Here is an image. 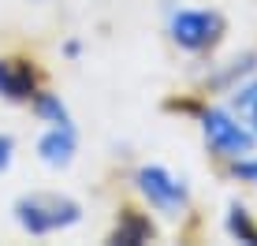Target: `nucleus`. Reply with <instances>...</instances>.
<instances>
[{
	"instance_id": "f257e3e1",
	"label": "nucleus",
	"mask_w": 257,
	"mask_h": 246,
	"mask_svg": "<svg viewBox=\"0 0 257 246\" xmlns=\"http://www.w3.org/2000/svg\"><path fill=\"white\" fill-rule=\"evenodd\" d=\"M12 213L26 235H52L82 220V205L67 194H52V190H34V194L15 198Z\"/></svg>"
},
{
	"instance_id": "f03ea898",
	"label": "nucleus",
	"mask_w": 257,
	"mask_h": 246,
	"mask_svg": "<svg viewBox=\"0 0 257 246\" xmlns=\"http://www.w3.org/2000/svg\"><path fill=\"white\" fill-rule=\"evenodd\" d=\"M201 135H205L209 149L224 161H238V157H250L257 146V131L242 127L227 108H205L201 112Z\"/></svg>"
},
{
	"instance_id": "7ed1b4c3",
	"label": "nucleus",
	"mask_w": 257,
	"mask_h": 246,
	"mask_svg": "<svg viewBox=\"0 0 257 246\" xmlns=\"http://www.w3.org/2000/svg\"><path fill=\"white\" fill-rule=\"evenodd\" d=\"M227 23L220 12H198V8H183L168 19V34L183 52H209L220 45Z\"/></svg>"
},
{
	"instance_id": "20e7f679",
	"label": "nucleus",
	"mask_w": 257,
	"mask_h": 246,
	"mask_svg": "<svg viewBox=\"0 0 257 246\" xmlns=\"http://www.w3.org/2000/svg\"><path fill=\"white\" fill-rule=\"evenodd\" d=\"M135 183H138L142 198H146L153 209L168 213V216H179L183 209H187V201H190L187 183L175 179V175L168 168H161V164H146V168H138L135 172Z\"/></svg>"
},
{
	"instance_id": "39448f33",
	"label": "nucleus",
	"mask_w": 257,
	"mask_h": 246,
	"mask_svg": "<svg viewBox=\"0 0 257 246\" xmlns=\"http://www.w3.org/2000/svg\"><path fill=\"white\" fill-rule=\"evenodd\" d=\"M38 71L30 60H0V97L4 101H34Z\"/></svg>"
},
{
	"instance_id": "423d86ee",
	"label": "nucleus",
	"mask_w": 257,
	"mask_h": 246,
	"mask_svg": "<svg viewBox=\"0 0 257 246\" xmlns=\"http://www.w3.org/2000/svg\"><path fill=\"white\" fill-rule=\"evenodd\" d=\"M75 149H78V138H75V127H71V123L49 127L45 135L38 138V157L49 168H67V164L75 161Z\"/></svg>"
},
{
	"instance_id": "0eeeda50",
	"label": "nucleus",
	"mask_w": 257,
	"mask_h": 246,
	"mask_svg": "<svg viewBox=\"0 0 257 246\" xmlns=\"http://www.w3.org/2000/svg\"><path fill=\"white\" fill-rule=\"evenodd\" d=\"M149 239H153V224L142 213H135V209H123L119 224L112 227V235H108V242H116V246H142Z\"/></svg>"
},
{
	"instance_id": "6e6552de",
	"label": "nucleus",
	"mask_w": 257,
	"mask_h": 246,
	"mask_svg": "<svg viewBox=\"0 0 257 246\" xmlns=\"http://www.w3.org/2000/svg\"><path fill=\"white\" fill-rule=\"evenodd\" d=\"M224 227H227V235H231V239L246 242V246H257V224H253V216L246 213V205L231 201V205H227V220H224Z\"/></svg>"
},
{
	"instance_id": "1a4fd4ad",
	"label": "nucleus",
	"mask_w": 257,
	"mask_h": 246,
	"mask_svg": "<svg viewBox=\"0 0 257 246\" xmlns=\"http://www.w3.org/2000/svg\"><path fill=\"white\" fill-rule=\"evenodd\" d=\"M34 112H38L41 119L49 123V127H60V123H71V112H67V104L56 97V93H49V90H38L34 93Z\"/></svg>"
},
{
	"instance_id": "9d476101",
	"label": "nucleus",
	"mask_w": 257,
	"mask_h": 246,
	"mask_svg": "<svg viewBox=\"0 0 257 246\" xmlns=\"http://www.w3.org/2000/svg\"><path fill=\"white\" fill-rule=\"evenodd\" d=\"M253 67H257V52H242V56H238V60H231V67H227L224 75H216V78H212V86H231L235 78L250 75Z\"/></svg>"
},
{
	"instance_id": "9b49d317",
	"label": "nucleus",
	"mask_w": 257,
	"mask_h": 246,
	"mask_svg": "<svg viewBox=\"0 0 257 246\" xmlns=\"http://www.w3.org/2000/svg\"><path fill=\"white\" fill-rule=\"evenodd\" d=\"M231 175L238 183H250V187H257V157H238V161L231 164Z\"/></svg>"
},
{
	"instance_id": "f8f14e48",
	"label": "nucleus",
	"mask_w": 257,
	"mask_h": 246,
	"mask_svg": "<svg viewBox=\"0 0 257 246\" xmlns=\"http://www.w3.org/2000/svg\"><path fill=\"white\" fill-rule=\"evenodd\" d=\"M257 101V82H246V86H238V90H235V108L238 112H250V104Z\"/></svg>"
},
{
	"instance_id": "ddd939ff",
	"label": "nucleus",
	"mask_w": 257,
	"mask_h": 246,
	"mask_svg": "<svg viewBox=\"0 0 257 246\" xmlns=\"http://www.w3.org/2000/svg\"><path fill=\"white\" fill-rule=\"evenodd\" d=\"M15 161V138L12 135H0V172H8Z\"/></svg>"
},
{
	"instance_id": "4468645a",
	"label": "nucleus",
	"mask_w": 257,
	"mask_h": 246,
	"mask_svg": "<svg viewBox=\"0 0 257 246\" xmlns=\"http://www.w3.org/2000/svg\"><path fill=\"white\" fill-rule=\"evenodd\" d=\"M250 123H253V131H257V101L250 104Z\"/></svg>"
}]
</instances>
